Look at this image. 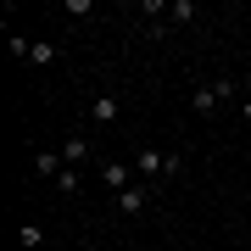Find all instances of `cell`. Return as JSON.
I'll list each match as a JSON object with an SVG mask.
<instances>
[{
    "label": "cell",
    "mask_w": 251,
    "mask_h": 251,
    "mask_svg": "<svg viewBox=\"0 0 251 251\" xmlns=\"http://www.w3.org/2000/svg\"><path fill=\"white\" fill-rule=\"evenodd\" d=\"M134 173L145 184L151 179H173L179 173V151H134Z\"/></svg>",
    "instance_id": "1"
},
{
    "label": "cell",
    "mask_w": 251,
    "mask_h": 251,
    "mask_svg": "<svg viewBox=\"0 0 251 251\" xmlns=\"http://www.w3.org/2000/svg\"><path fill=\"white\" fill-rule=\"evenodd\" d=\"M151 196H156L151 184H128L123 196H112V206H117V212H123V218H140L145 206H151Z\"/></svg>",
    "instance_id": "2"
},
{
    "label": "cell",
    "mask_w": 251,
    "mask_h": 251,
    "mask_svg": "<svg viewBox=\"0 0 251 251\" xmlns=\"http://www.w3.org/2000/svg\"><path fill=\"white\" fill-rule=\"evenodd\" d=\"M100 184H106L112 196H123V190L134 184V162H106L100 156Z\"/></svg>",
    "instance_id": "3"
},
{
    "label": "cell",
    "mask_w": 251,
    "mask_h": 251,
    "mask_svg": "<svg viewBox=\"0 0 251 251\" xmlns=\"http://www.w3.org/2000/svg\"><path fill=\"white\" fill-rule=\"evenodd\" d=\"M100 151H95V140L90 134H73V140H62V162L67 168H84V162H95Z\"/></svg>",
    "instance_id": "4"
},
{
    "label": "cell",
    "mask_w": 251,
    "mask_h": 251,
    "mask_svg": "<svg viewBox=\"0 0 251 251\" xmlns=\"http://www.w3.org/2000/svg\"><path fill=\"white\" fill-rule=\"evenodd\" d=\"M190 112H196V117H212V112H218V90H212V84L190 90Z\"/></svg>",
    "instance_id": "5"
},
{
    "label": "cell",
    "mask_w": 251,
    "mask_h": 251,
    "mask_svg": "<svg viewBox=\"0 0 251 251\" xmlns=\"http://www.w3.org/2000/svg\"><path fill=\"white\" fill-rule=\"evenodd\" d=\"M62 168H67V162H62V151H34V173H39V179H56Z\"/></svg>",
    "instance_id": "6"
},
{
    "label": "cell",
    "mask_w": 251,
    "mask_h": 251,
    "mask_svg": "<svg viewBox=\"0 0 251 251\" xmlns=\"http://www.w3.org/2000/svg\"><path fill=\"white\" fill-rule=\"evenodd\" d=\"M90 123H100V128L117 123V100H112V95H95V100H90Z\"/></svg>",
    "instance_id": "7"
},
{
    "label": "cell",
    "mask_w": 251,
    "mask_h": 251,
    "mask_svg": "<svg viewBox=\"0 0 251 251\" xmlns=\"http://www.w3.org/2000/svg\"><path fill=\"white\" fill-rule=\"evenodd\" d=\"M17 246L23 251H39V246H45V229H39V224H23L17 229Z\"/></svg>",
    "instance_id": "8"
},
{
    "label": "cell",
    "mask_w": 251,
    "mask_h": 251,
    "mask_svg": "<svg viewBox=\"0 0 251 251\" xmlns=\"http://www.w3.org/2000/svg\"><path fill=\"white\" fill-rule=\"evenodd\" d=\"M201 17V6H190V0H173L168 6V23H196Z\"/></svg>",
    "instance_id": "9"
},
{
    "label": "cell",
    "mask_w": 251,
    "mask_h": 251,
    "mask_svg": "<svg viewBox=\"0 0 251 251\" xmlns=\"http://www.w3.org/2000/svg\"><path fill=\"white\" fill-rule=\"evenodd\" d=\"M78 168H62V173H56V190H62V196H78Z\"/></svg>",
    "instance_id": "10"
},
{
    "label": "cell",
    "mask_w": 251,
    "mask_h": 251,
    "mask_svg": "<svg viewBox=\"0 0 251 251\" xmlns=\"http://www.w3.org/2000/svg\"><path fill=\"white\" fill-rule=\"evenodd\" d=\"M28 62H34V67H45V62H56V50L45 45V39H34V50H28Z\"/></svg>",
    "instance_id": "11"
},
{
    "label": "cell",
    "mask_w": 251,
    "mask_h": 251,
    "mask_svg": "<svg viewBox=\"0 0 251 251\" xmlns=\"http://www.w3.org/2000/svg\"><path fill=\"white\" fill-rule=\"evenodd\" d=\"M240 123H246V128H251V95H246V100H240Z\"/></svg>",
    "instance_id": "12"
},
{
    "label": "cell",
    "mask_w": 251,
    "mask_h": 251,
    "mask_svg": "<svg viewBox=\"0 0 251 251\" xmlns=\"http://www.w3.org/2000/svg\"><path fill=\"white\" fill-rule=\"evenodd\" d=\"M246 251H251V246H246Z\"/></svg>",
    "instance_id": "13"
}]
</instances>
